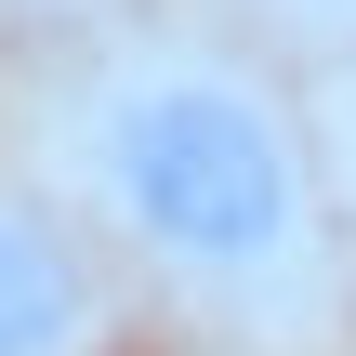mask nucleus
Listing matches in <instances>:
<instances>
[{
    "instance_id": "nucleus-3",
    "label": "nucleus",
    "mask_w": 356,
    "mask_h": 356,
    "mask_svg": "<svg viewBox=\"0 0 356 356\" xmlns=\"http://www.w3.org/2000/svg\"><path fill=\"white\" fill-rule=\"evenodd\" d=\"M225 13H251V26H277V40H343L356 0H225Z\"/></svg>"
},
{
    "instance_id": "nucleus-2",
    "label": "nucleus",
    "mask_w": 356,
    "mask_h": 356,
    "mask_svg": "<svg viewBox=\"0 0 356 356\" xmlns=\"http://www.w3.org/2000/svg\"><path fill=\"white\" fill-rule=\"evenodd\" d=\"M0 356H119V264L26 172H0Z\"/></svg>"
},
{
    "instance_id": "nucleus-1",
    "label": "nucleus",
    "mask_w": 356,
    "mask_h": 356,
    "mask_svg": "<svg viewBox=\"0 0 356 356\" xmlns=\"http://www.w3.org/2000/svg\"><path fill=\"white\" fill-rule=\"evenodd\" d=\"M40 185L79 238L225 343L343 330V225L304 106L225 26H92L40 53Z\"/></svg>"
}]
</instances>
